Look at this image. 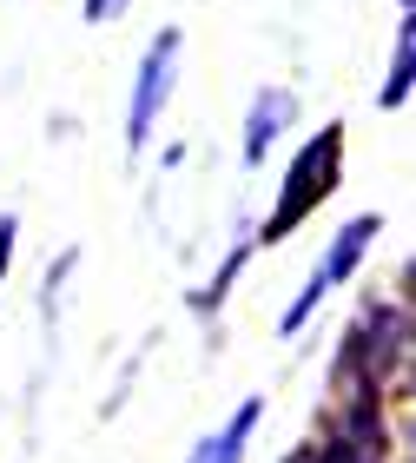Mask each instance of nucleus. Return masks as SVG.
Instances as JSON below:
<instances>
[{"label":"nucleus","instance_id":"nucleus-1","mask_svg":"<svg viewBox=\"0 0 416 463\" xmlns=\"http://www.w3.org/2000/svg\"><path fill=\"white\" fill-rule=\"evenodd\" d=\"M344 185V126L330 119L324 133H310L304 146H298V159L284 165V185H278V205H272V219L258 225V245H278V239H291L318 205L330 199Z\"/></svg>","mask_w":416,"mask_h":463},{"label":"nucleus","instance_id":"nucleus-2","mask_svg":"<svg viewBox=\"0 0 416 463\" xmlns=\"http://www.w3.org/2000/svg\"><path fill=\"white\" fill-rule=\"evenodd\" d=\"M377 232H384V213H357V219H344L337 232H330V245H324V259H318V271H310V279H304V291H298V298H291V311H284V325H278L284 338H298L310 311H318V305L330 298V291H337V285L350 279V271L364 265V251L377 245Z\"/></svg>","mask_w":416,"mask_h":463},{"label":"nucleus","instance_id":"nucleus-3","mask_svg":"<svg viewBox=\"0 0 416 463\" xmlns=\"http://www.w3.org/2000/svg\"><path fill=\"white\" fill-rule=\"evenodd\" d=\"M403 338H410V311L403 305H364L357 311V325H350V338H344V377H350V391H384V377L397 371V357H403Z\"/></svg>","mask_w":416,"mask_h":463},{"label":"nucleus","instance_id":"nucleus-4","mask_svg":"<svg viewBox=\"0 0 416 463\" xmlns=\"http://www.w3.org/2000/svg\"><path fill=\"white\" fill-rule=\"evenodd\" d=\"M179 53H185V33L179 27H159L153 47L139 60V80H133V107H126V146H145L153 139V126L165 113V99L179 87Z\"/></svg>","mask_w":416,"mask_h":463},{"label":"nucleus","instance_id":"nucleus-5","mask_svg":"<svg viewBox=\"0 0 416 463\" xmlns=\"http://www.w3.org/2000/svg\"><path fill=\"white\" fill-rule=\"evenodd\" d=\"M291 113H298L291 87H264L252 99V113H245V165H264V153H272V139L291 126Z\"/></svg>","mask_w":416,"mask_h":463},{"label":"nucleus","instance_id":"nucleus-6","mask_svg":"<svg viewBox=\"0 0 416 463\" xmlns=\"http://www.w3.org/2000/svg\"><path fill=\"white\" fill-rule=\"evenodd\" d=\"M258 417H264V404H258V397H245V404L232 411V424L212 430V437H205V444L192 450V463H245V444H252Z\"/></svg>","mask_w":416,"mask_h":463},{"label":"nucleus","instance_id":"nucleus-7","mask_svg":"<svg viewBox=\"0 0 416 463\" xmlns=\"http://www.w3.org/2000/svg\"><path fill=\"white\" fill-rule=\"evenodd\" d=\"M410 80H416V27H410V14H403L397 53H390V73H384V87H377V107H384V113H397L403 99H410Z\"/></svg>","mask_w":416,"mask_h":463},{"label":"nucleus","instance_id":"nucleus-8","mask_svg":"<svg viewBox=\"0 0 416 463\" xmlns=\"http://www.w3.org/2000/svg\"><path fill=\"white\" fill-rule=\"evenodd\" d=\"M245 259H252V245H238V251H232V259H225V265H218V279H212V285H205V291H199V311H212V305L225 298V291H232V279H238V265H245Z\"/></svg>","mask_w":416,"mask_h":463},{"label":"nucleus","instance_id":"nucleus-9","mask_svg":"<svg viewBox=\"0 0 416 463\" xmlns=\"http://www.w3.org/2000/svg\"><path fill=\"white\" fill-rule=\"evenodd\" d=\"M14 245H20V219L7 213L0 219V285H7V271H14Z\"/></svg>","mask_w":416,"mask_h":463},{"label":"nucleus","instance_id":"nucleus-10","mask_svg":"<svg viewBox=\"0 0 416 463\" xmlns=\"http://www.w3.org/2000/svg\"><path fill=\"white\" fill-rule=\"evenodd\" d=\"M113 14H126V0H87V20H93V27H106Z\"/></svg>","mask_w":416,"mask_h":463},{"label":"nucleus","instance_id":"nucleus-11","mask_svg":"<svg viewBox=\"0 0 416 463\" xmlns=\"http://www.w3.org/2000/svg\"><path fill=\"white\" fill-rule=\"evenodd\" d=\"M397 7H416V0H397Z\"/></svg>","mask_w":416,"mask_h":463}]
</instances>
